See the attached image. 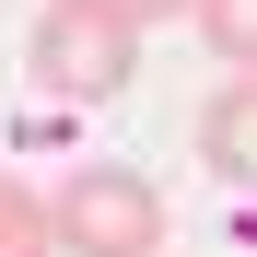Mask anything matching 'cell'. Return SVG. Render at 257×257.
<instances>
[{
	"instance_id": "cell-4",
	"label": "cell",
	"mask_w": 257,
	"mask_h": 257,
	"mask_svg": "<svg viewBox=\"0 0 257 257\" xmlns=\"http://www.w3.org/2000/svg\"><path fill=\"white\" fill-rule=\"evenodd\" d=\"M0 257H59V234H47V199H35V176H0Z\"/></svg>"
},
{
	"instance_id": "cell-5",
	"label": "cell",
	"mask_w": 257,
	"mask_h": 257,
	"mask_svg": "<svg viewBox=\"0 0 257 257\" xmlns=\"http://www.w3.org/2000/svg\"><path fill=\"white\" fill-rule=\"evenodd\" d=\"M187 24H199V47L222 59V70H257V0H199Z\"/></svg>"
},
{
	"instance_id": "cell-1",
	"label": "cell",
	"mask_w": 257,
	"mask_h": 257,
	"mask_svg": "<svg viewBox=\"0 0 257 257\" xmlns=\"http://www.w3.org/2000/svg\"><path fill=\"white\" fill-rule=\"evenodd\" d=\"M24 82L47 105H117L141 82V24L117 0H35L24 24Z\"/></svg>"
},
{
	"instance_id": "cell-6",
	"label": "cell",
	"mask_w": 257,
	"mask_h": 257,
	"mask_svg": "<svg viewBox=\"0 0 257 257\" xmlns=\"http://www.w3.org/2000/svg\"><path fill=\"white\" fill-rule=\"evenodd\" d=\"M117 12L141 24V35H152V24H176V12H199V0H117Z\"/></svg>"
},
{
	"instance_id": "cell-3",
	"label": "cell",
	"mask_w": 257,
	"mask_h": 257,
	"mask_svg": "<svg viewBox=\"0 0 257 257\" xmlns=\"http://www.w3.org/2000/svg\"><path fill=\"white\" fill-rule=\"evenodd\" d=\"M199 164H210V187H257V70H222V82H210Z\"/></svg>"
},
{
	"instance_id": "cell-2",
	"label": "cell",
	"mask_w": 257,
	"mask_h": 257,
	"mask_svg": "<svg viewBox=\"0 0 257 257\" xmlns=\"http://www.w3.org/2000/svg\"><path fill=\"white\" fill-rule=\"evenodd\" d=\"M59 257H164V187L141 164H70L47 187Z\"/></svg>"
}]
</instances>
